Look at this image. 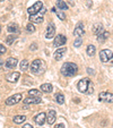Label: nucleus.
<instances>
[{
  "label": "nucleus",
  "instance_id": "obj_1",
  "mask_svg": "<svg viewBox=\"0 0 113 128\" xmlns=\"http://www.w3.org/2000/svg\"><path fill=\"white\" fill-rule=\"evenodd\" d=\"M77 87L80 93H87V94H92L94 90L93 83H92V80L89 78H82L78 82Z\"/></svg>",
  "mask_w": 113,
  "mask_h": 128
},
{
  "label": "nucleus",
  "instance_id": "obj_2",
  "mask_svg": "<svg viewBox=\"0 0 113 128\" xmlns=\"http://www.w3.org/2000/svg\"><path fill=\"white\" fill-rule=\"evenodd\" d=\"M60 72L63 76H66V77H72V76H75L77 74L78 67H77V65L74 62H66L62 65Z\"/></svg>",
  "mask_w": 113,
  "mask_h": 128
},
{
  "label": "nucleus",
  "instance_id": "obj_3",
  "mask_svg": "<svg viewBox=\"0 0 113 128\" xmlns=\"http://www.w3.org/2000/svg\"><path fill=\"white\" fill-rule=\"evenodd\" d=\"M46 69V66H45V62L41 59H35L33 62L31 64V72L35 75H41L45 72Z\"/></svg>",
  "mask_w": 113,
  "mask_h": 128
},
{
  "label": "nucleus",
  "instance_id": "obj_4",
  "mask_svg": "<svg viewBox=\"0 0 113 128\" xmlns=\"http://www.w3.org/2000/svg\"><path fill=\"white\" fill-rule=\"evenodd\" d=\"M113 58V52L109 49H104L100 52V59L102 62H110Z\"/></svg>",
  "mask_w": 113,
  "mask_h": 128
},
{
  "label": "nucleus",
  "instance_id": "obj_5",
  "mask_svg": "<svg viewBox=\"0 0 113 128\" xmlns=\"http://www.w3.org/2000/svg\"><path fill=\"white\" fill-rule=\"evenodd\" d=\"M22 99H23V95L20 94V93L14 94L6 100V106H14V104H17Z\"/></svg>",
  "mask_w": 113,
  "mask_h": 128
},
{
  "label": "nucleus",
  "instance_id": "obj_6",
  "mask_svg": "<svg viewBox=\"0 0 113 128\" xmlns=\"http://www.w3.org/2000/svg\"><path fill=\"white\" fill-rule=\"evenodd\" d=\"M42 8H43L42 1H37V2H35L33 6H31V7L27 9V12H28L29 15H35V14H39Z\"/></svg>",
  "mask_w": 113,
  "mask_h": 128
},
{
  "label": "nucleus",
  "instance_id": "obj_7",
  "mask_svg": "<svg viewBox=\"0 0 113 128\" xmlns=\"http://www.w3.org/2000/svg\"><path fill=\"white\" fill-rule=\"evenodd\" d=\"M99 100L106 103H113V94L110 92H101L99 94Z\"/></svg>",
  "mask_w": 113,
  "mask_h": 128
},
{
  "label": "nucleus",
  "instance_id": "obj_8",
  "mask_svg": "<svg viewBox=\"0 0 113 128\" xmlns=\"http://www.w3.org/2000/svg\"><path fill=\"white\" fill-rule=\"evenodd\" d=\"M66 42H67V39H66V36L63 34H59L54 38V41H53V46L59 48L61 46H65Z\"/></svg>",
  "mask_w": 113,
  "mask_h": 128
},
{
  "label": "nucleus",
  "instance_id": "obj_9",
  "mask_svg": "<svg viewBox=\"0 0 113 128\" xmlns=\"http://www.w3.org/2000/svg\"><path fill=\"white\" fill-rule=\"evenodd\" d=\"M84 34H85L84 24L80 22V23H78V24L76 25V27H75V30H74V35L76 36V38H82Z\"/></svg>",
  "mask_w": 113,
  "mask_h": 128
},
{
  "label": "nucleus",
  "instance_id": "obj_10",
  "mask_svg": "<svg viewBox=\"0 0 113 128\" xmlns=\"http://www.w3.org/2000/svg\"><path fill=\"white\" fill-rule=\"evenodd\" d=\"M20 74L18 72H9L7 76H6V80L10 83H16L17 80H19Z\"/></svg>",
  "mask_w": 113,
  "mask_h": 128
},
{
  "label": "nucleus",
  "instance_id": "obj_11",
  "mask_svg": "<svg viewBox=\"0 0 113 128\" xmlns=\"http://www.w3.org/2000/svg\"><path fill=\"white\" fill-rule=\"evenodd\" d=\"M45 120H46V116H45V114H44V112L37 114L35 117H34V121H35L37 125H40V126L43 125V124L45 122Z\"/></svg>",
  "mask_w": 113,
  "mask_h": 128
},
{
  "label": "nucleus",
  "instance_id": "obj_12",
  "mask_svg": "<svg viewBox=\"0 0 113 128\" xmlns=\"http://www.w3.org/2000/svg\"><path fill=\"white\" fill-rule=\"evenodd\" d=\"M54 35H55V27H54V24H49L48 30H46L45 38H46V39H52V38H54Z\"/></svg>",
  "mask_w": 113,
  "mask_h": 128
},
{
  "label": "nucleus",
  "instance_id": "obj_13",
  "mask_svg": "<svg viewBox=\"0 0 113 128\" xmlns=\"http://www.w3.org/2000/svg\"><path fill=\"white\" fill-rule=\"evenodd\" d=\"M41 98H35V96H28L24 100L25 104H39L41 103Z\"/></svg>",
  "mask_w": 113,
  "mask_h": 128
},
{
  "label": "nucleus",
  "instance_id": "obj_14",
  "mask_svg": "<svg viewBox=\"0 0 113 128\" xmlns=\"http://www.w3.org/2000/svg\"><path fill=\"white\" fill-rule=\"evenodd\" d=\"M66 52H67V48H59V50L54 52V59L55 60H61Z\"/></svg>",
  "mask_w": 113,
  "mask_h": 128
},
{
  "label": "nucleus",
  "instance_id": "obj_15",
  "mask_svg": "<svg viewBox=\"0 0 113 128\" xmlns=\"http://www.w3.org/2000/svg\"><path fill=\"white\" fill-rule=\"evenodd\" d=\"M57 119V114H55L54 110H50L48 114V117H46V121H48L49 125H53Z\"/></svg>",
  "mask_w": 113,
  "mask_h": 128
},
{
  "label": "nucleus",
  "instance_id": "obj_16",
  "mask_svg": "<svg viewBox=\"0 0 113 128\" xmlns=\"http://www.w3.org/2000/svg\"><path fill=\"white\" fill-rule=\"evenodd\" d=\"M17 64H18V61H17L16 58H8L7 60H6V62H5V66L7 68L14 69V68L17 66Z\"/></svg>",
  "mask_w": 113,
  "mask_h": 128
},
{
  "label": "nucleus",
  "instance_id": "obj_17",
  "mask_svg": "<svg viewBox=\"0 0 113 128\" xmlns=\"http://www.w3.org/2000/svg\"><path fill=\"white\" fill-rule=\"evenodd\" d=\"M109 36H110V33H109L108 31H103L102 33H100L99 35H97V41H99L100 43H104V42L109 39Z\"/></svg>",
  "mask_w": 113,
  "mask_h": 128
},
{
  "label": "nucleus",
  "instance_id": "obj_18",
  "mask_svg": "<svg viewBox=\"0 0 113 128\" xmlns=\"http://www.w3.org/2000/svg\"><path fill=\"white\" fill-rule=\"evenodd\" d=\"M29 20H31L32 23H42L43 22V16H42V14L31 15V16H29Z\"/></svg>",
  "mask_w": 113,
  "mask_h": 128
},
{
  "label": "nucleus",
  "instance_id": "obj_19",
  "mask_svg": "<svg viewBox=\"0 0 113 128\" xmlns=\"http://www.w3.org/2000/svg\"><path fill=\"white\" fill-rule=\"evenodd\" d=\"M41 91L44 93H51L53 91V86L50 83H46V84H42L41 85Z\"/></svg>",
  "mask_w": 113,
  "mask_h": 128
},
{
  "label": "nucleus",
  "instance_id": "obj_20",
  "mask_svg": "<svg viewBox=\"0 0 113 128\" xmlns=\"http://www.w3.org/2000/svg\"><path fill=\"white\" fill-rule=\"evenodd\" d=\"M104 31V28H103V25L102 24H94V26H93V33L94 34H96V35H99L100 33H102V32Z\"/></svg>",
  "mask_w": 113,
  "mask_h": 128
},
{
  "label": "nucleus",
  "instance_id": "obj_21",
  "mask_svg": "<svg viewBox=\"0 0 113 128\" xmlns=\"http://www.w3.org/2000/svg\"><path fill=\"white\" fill-rule=\"evenodd\" d=\"M86 51H87V54H88L89 57H93V56H95V52H96V48H95V46H93V44H89V46H87Z\"/></svg>",
  "mask_w": 113,
  "mask_h": 128
},
{
  "label": "nucleus",
  "instance_id": "obj_22",
  "mask_svg": "<svg viewBox=\"0 0 113 128\" xmlns=\"http://www.w3.org/2000/svg\"><path fill=\"white\" fill-rule=\"evenodd\" d=\"M7 30H8V32H10V33H17V32L19 31V28H18V25L14 24V23H11V24L8 25Z\"/></svg>",
  "mask_w": 113,
  "mask_h": 128
},
{
  "label": "nucleus",
  "instance_id": "obj_23",
  "mask_svg": "<svg viewBox=\"0 0 113 128\" xmlns=\"http://www.w3.org/2000/svg\"><path fill=\"white\" fill-rule=\"evenodd\" d=\"M57 7L60 10H67L68 9V5L63 1V0H57Z\"/></svg>",
  "mask_w": 113,
  "mask_h": 128
},
{
  "label": "nucleus",
  "instance_id": "obj_24",
  "mask_svg": "<svg viewBox=\"0 0 113 128\" xmlns=\"http://www.w3.org/2000/svg\"><path fill=\"white\" fill-rule=\"evenodd\" d=\"M28 95H29V96L41 98V91H39V90H36V88L29 90V91H28Z\"/></svg>",
  "mask_w": 113,
  "mask_h": 128
},
{
  "label": "nucleus",
  "instance_id": "obj_25",
  "mask_svg": "<svg viewBox=\"0 0 113 128\" xmlns=\"http://www.w3.org/2000/svg\"><path fill=\"white\" fill-rule=\"evenodd\" d=\"M55 102L58 104H63L65 103V96H63L62 93H58L55 94Z\"/></svg>",
  "mask_w": 113,
  "mask_h": 128
},
{
  "label": "nucleus",
  "instance_id": "obj_26",
  "mask_svg": "<svg viewBox=\"0 0 113 128\" xmlns=\"http://www.w3.org/2000/svg\"><path fill=\"white\" fill-rule=\"evenodd\" d=\"M51 10H52L53 12H55V14H57V16H58L61 20H66V15L63 14L62 12H60V10H58V9H57V8H52V9H51Z\"/></svg>",
  "mask_w": 113,
  "mask_h": 128
},
{
  "label": "nucleus",
  "instance_id": "obj_27",
  "mask_svg": "<svg viewBox=\"0 0 113 128\" xmlns=\"http://www.w3.org/2000/svg\"><path fill=\"white\" fill-rule=\"evenodd\" d=\"M26 120V117L25 116H16L14 117V122L15 124H23Z\"/></svg>",
  "mask_w": 113,
  "mask_h": 128
},
{
  "label": "nucleus",
  "instance_id": "obj_28",
  "mask_svg": "<svg viewBox=\"0 0 113 128\" xmlns=\"http://www.w3.org/2000/svg\"><path fill=\"white\" fill-rule=\"evenodd\" d=\"M15 40H16V36H15V35H12V34H11V35H8L7 39H6V43H7L8 46H10V44L14 43Z\"/></svg>",
  "mask_w": 113,
  "mask_h": 128
},
{
  "label": "nucleus",
  "instance_id": "obj_29",
  "mask_svg": "<svg viewBox=\"0 0 113 128\" xmlns=\"http://www.w3.org/2000/svg\"><path fill=\"white\" fill-rule=\"evenodd\" d=\"M19 67H20V69H22L23 72L27 70V68H28V61H27V60H23L22 62H20Z\"/></svg>",
  "mask_w": 113,
  "mask_h": 128
},
{
  "label": "nucleus",
  "instance_id": "obj_30",
  "mask_svg": "<svg viewBox=\"0 0 113 128\" xmlns=\"http://www.w3.org/2000/svg\"><path fill=\"white\" fill-rule=\"evenodd\" d=\"M82 44H83L82 38H77V39L75 40V42H74V46H75V48H79Z\"/></svg>",
  "mask_w": 113,
  "mask_h": 128
},
{
  "label": "nucleus",
  "instance_id": "obj_31",
  "mask_svg": "<svg viewBox=\"0 0 113 128\" xmlns=\"http://www.w3.org/2000/svg\"><path fill=\"white\" fill-rule=\"evenodd\" d=\"M26 31L28 32V33H33V32H35V26H34L32 23H29L26 26Z\"/></svg>",
  "mask_w": 113,
  "mask_h": 128
},
{
  "label": "nucleus",
  "instance_id": "obj_32",
  "mask_svg": "<svg viewBox=\"0 0 113 128\" xmlns=\"http://www.w3.org/2000/svg\"><path fill=\"white\" fill-rule=\"evenodd\" d=\"M6 51H7L6 46H2V44H0V56H1V54H3V53H6Z\"/></svg>",
  "mask_w": 113,
  "mask_h": 128
},
{
  "label": "nucleus",
  "instance_id": "obj_33",
  "mask_svg": "<svg viewBox=\"0 0 113 128\" xmlns=\"http://www.w3.org/2000/svg\"><path fill=\"white\" fill-rule=\"evenodd\" d=\"M54 128H66V126L63 124H58V125H55Z\"/></svg>",
  "mask_w": 113,
  "mask_h": 128
},
{
  "label": "nucleus",
  "instance_id": "obj_34",
  "mask_svg": "<svg viewBox=\"0 0 113 128\" xmlns=\"http://www.w3.org/2000/svg\"><path fill=\"white\" fill-rule=\"evenodd\" d=\"M87 72H88V74H89V75H93L94 72H95L93 69H92V68H88V69H87Z\"/></svg>",
  "mask_w": 113,
  "mask_h": 128
},
{
  "label": "nucleus",
  "instance_id": "obj_35",
  "mask_svg": "<svg viewBox=\"0 0 113 128\" xmlns=\"http://www.w3.org/2000/svg\"><path fill=\"white\" fill-rule=\"evenodd\" d=\"M23 128H33V126L29 125V124H26V125L23 126Z\"/></svg>",
  "mask_w": 113,
  "mask_h": 128
},
{
  "label": "nucleus",
  "instance_id": "obj_36",
  "mask_svg": "<svg viewBox=\"0 0 113 128\" xmlns=\"http://www.w3.org/2000/svg\"><path fill=\"white\" fill-rule=\"evenodd\" d=\"M2 66H3V61L1 60V59H0V69L2 68Z\"/></svg>",
  "mask_w": 113,
  "mask_h": 128
},
{
  "label": "nucleus",
  "instance_id": "obj_37",
  "mask_svg": "<svg viewBox=\"0 0 113 128\" xmlns=\"http://www.w3.org/2000/svg\"><path fill=\"white\" fill-rule=\"evenodd\" d=\"M69 2H70V5H71V6H74V5H75V2H74V0H69Z\"/></svg>",
  "mask_w": 113,
  "mask_h": 128
},
{
  "label": "nucleus",
  "instance_id": "obj_38",
  "mask_svg": "<svg viewBox=\"0 0 113 128\" xmlns=\"http://www.w3.org/2000/svg\"><path fill=\"white\" fill-rule=\"evenodd\" d=\"M32 49H33V50H34V49H36V44H33V46H31V50H32Z\"/></svg>",
  "mask_w": 113,
  "mask_h": 128
},
{
  "label": "nucleus",
  "instance_id": "obj_39",
  "mask_svg": "<svg viewBox=\"0 0 113 128\" xmlns=\"http://www.w3.org/2000/svg\"><path fill=\"white\" fill-rule=\"evenodd\" d=\"M0 32H1V26H0Z\"/></svg>",
  "mask_w": 113,
  "mask_h": 128
},
{
  "label": "nucleus",
  "instance_id": "obj_40",
  "mask_svg": "<svg viewBox=\"0 0 113 128\" xmlns=\"http://www.w3.org/2000/svg\"><path fill=\"white\" fill-rule=\"evenodd\" d=\"M0 1H3V0H0Z\"/></svg>",
  "mask_w": 113,
  "mask_h": 128
}]
</instances>
